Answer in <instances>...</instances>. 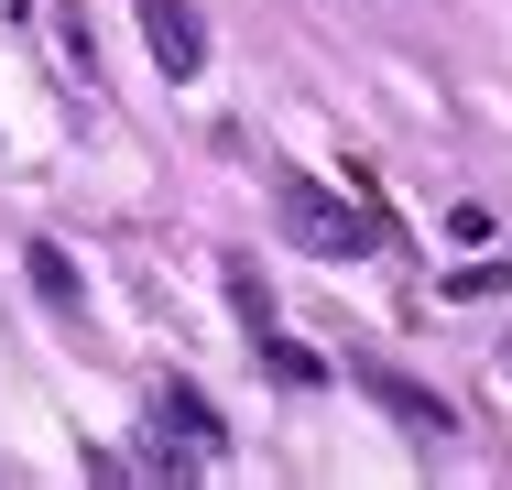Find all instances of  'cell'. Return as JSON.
I'll use <instances>...</instances> for the list:
<instances>
[{
	"label": "cell",
	"mask_w": 512,
	"mask_h": 490,
	"mask_svg": "<svg viewBox=\"0 0 512 490\" xmlns=\"http://www.w3.org/2000/svg\"><path fill=\"white\" fill-rule=\"evenodd\" d=\"M142 44H153V66H164V77H197V66H207L197 0H142Z\"/></svg>",
	"instance_id": "obj_4"
},
{
	"label": "cell",
	"mask_w": 512,
	"mask_h": 490,
	"mask_svg": "<svg viewBox=\"0 0 512 490\" xmlns=\"http://www.w3.org/2000/svg\"><path fill=\"white\" fill-rule=\"evenodd\" d=\"M153 436L186 447V458H229V425H218V403H207L197 382H164V392H153Z\"/></svg>",
	"instance_id": "obj_2"
},
{
	"label": "cell",
	"mask_w": 512,
	"mask_h": 490,
	"mask_svg": "<svg viewBox=\"0 0 512 490\" xmlns=\"http://www.w3.org/2000/svg\"><path fill=\"white\" fill-rule=\"evenodd\" d=\"M273 218H284V240H295V251H316V262H360V251H393V218H382L371 196L349 207V196H327L316 175H295V164L273 175Z\"/></svg>",
	"instance_id": "obj_1"
},
{
	"label": "cell",
	"mask_w": 512,
	"mask_h": 490,
	"mask_svg": "<svg viewBox=\"0 0 512 490\" xmlns=\"http://www.w3.org/2000/svg\"><path fill=\"white\" fill-rule=\"evenodd\" d=\"M22 273H33V294H44L55 316H77V305H88V284H77V262H66L55 240H33V251H22Z\"/></svg>",
	"instance_id": "obj_5"
},
{
	"label": "cell",
	"mask_w": 512,
	"mask_h": 490,
	"mask_svg": "<svg viewBox=\"0 0 512 490\" xmlns=\"http://www.w3.org/2000/svg\"><path fill=\"white\" fill-rule=\"evenodd\" d=\"M349 382L371 392V403H382V414H393V425H404V436H425V447H436V436H447V425H458V414H447V392H425V382H404V371H382V360H360V371H349Z\"/></svg>",
	"instance_id": "obj_3"
},
{
	"label": "cell",
	"mask_w": 512,
	"mask_h": 490,
	"mask_svg": "<svg viewBox=\"0 0 512 490\" xmlns=\"http://www.w3.org/2000/svg\"><path fill=\"white\" fill-rule=\"evenodd\" d=\"M502 382H512V349H502Z\"/></svg>",
	"instance_id": "obj_9"
},
{
	"label": "cell",
	"mask_w": 512,
	"mask_h": 490,
	"mask_svg": "<svg viewBox=\"0 0 512 490\" xmlns=\"http://www.w3.org/2000/svg\"><path fill=\"white\" fill-rule=\"evenodd\" d=\"M251 349L273 360V382H295V392H316V382H327V360H316V349H295V338H273V327H262Z\"/></svg>",
	"instance_id": "obj_6"
},
{
	"label": "cell",
	"mask_w": 512,
	"mask_h": 490,
	"mask_svg": "<svg viewBox=\"0 0 512 490\" xmlns=\"http://www.w3.org/2000/svg\"><path fill=\"white\" fill-rule=\"evenodd\" d=\"M229 305H240V327H251V338L273 327V294H262V273H251V262H229Z\"/></svg>",
	"instance_id": "obj_7"
},
{
	"label": "cell",
	"mask_w": 512,
	"mask_h": 490,
	"mask_svg": "<svg viewBox=\"0 0 512 490\" xmlns=\"http://www.w3.org/2000/svg\"><path fill=\"white\" fill-rule=\"evenodd\" d=\"M502 284H512V262H469V273H447V294H458V305H491Z\"/></svg>",
	"instance_id": "obj_8"
}]
</instances>
